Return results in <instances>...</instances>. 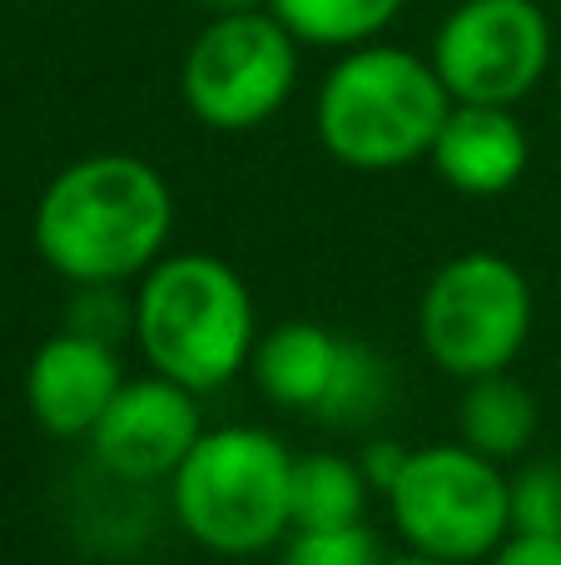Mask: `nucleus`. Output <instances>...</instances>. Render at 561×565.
Returning <instances> with one entry per match:
<instances>
[{
  "label": "nucleus",
  "mask_w": 561,
  "mask_h": 565,
  "mask_svg": "<svg viewBox=\"0 0 561 565\" xmlns=\"http://www.w3.org/2000/svg\"><path fill=\"white\" fill-rule=\"evenodd\" d=\"M174 189L149 159L99 149L65 164L35 199V254L75 288H119L169 254Z\"/></svg>",
  "instance_id": "obj_1"
},
{
  "label": "nucleus",
  "mask_w": 561,
  "mask_h": 565,
  "mask_svg": "<svg viewBox=\"0 0 561 565\" xmlns=\"http://www.w3.org/2000/svg\"><path fill=\"white\" fill-rule=\"evenodd\" d=\"M258 332L254 292L219 254H165L129 292V338L145 367L199 397L248 372Z\"/></svg>",
  "instance_id": "obj_2"
},
{
  "label": "nucleus",
  "mask_w": 561,
  "mask_h": 565,
  "mask_svg": "<svg viewBox=\"0 0 561 565\" xmlns=\"http://www.w3.org/2000/svg\"><path fill=\"white\" fill-rule=\"evenodd\" d=\"M453 95L437 79L433 60L403 45H368L343 50L318 85L314 129L328 159L358 174H393L433 154Z\"/></svg>",
  "instance_id": "obj_3"
},
{
  "label": "nucleus",
  "mask_w": 561,
  "mask_h": 565,
  "mask_svg": "<svg viewBox=\"0 0 561 565\" xmlns=\"http://www.w3.org/2000/svg\"><path fill=\"white\" fill-rule=\"evenodd\" d=\"M294 457L298 451L278 431L254 422L209 427L169 477L174 526L224 561L284 546L294 531Z\"/></svg>",
  "instance_id": "obj_4"
},
{
  "label": "nucleus",
  "mask_w": 561,
  "mask_h": 565,
  "mask_svg": "<svg viewBox=\"0 0 561 565\" xmlns=\"http://www.w3.org/2000/svg\"><path fill=\"white\" fill-rule=\"evenodd\" d=\"M403 551L453 565H483L512 536V471L467 441L407 447L398 481L383 491Z\"/></svg>",
  "instance_id": "obj_5"
},
{
  "label": "nucleus",
  "mask_w": 561,
  "mask_h": 565,
  "mask_svg": "<svg viewBox=\"0 0 561 565\" xmlns=\"http://www.w3.org/2000/svg\"><path fill=\"white\" fill-rule=\"evenodd\" d=\"M537 322L527 274L493 248H467L427 278L417 298V342L457 382L512 372Z\"/></svg>",
  "instance_id": "obj_6"
},
{
  "label": "nucleus",
  "mask_w": 561,
  "mask_h": 565,
  "mask_svg": "<svg viewBox=\"0 0 561 565\" xmlns=\"http://www.w3.org/2000/svg\"><path fill=\"white\" fill-rule=\"evenodd\" d=\"M298 85V40L274 10L214 15L179 65V99L204 129L244 135L288 105Z\"/></svg>",
  "instance_id": "obj_7"
},
{
  "label": "nucleus",
  "mask_w": 561,
  "mask_h": 565,
  "mask_svg": "<svg viewBox=\"0 0 561 565\" xmlns=\"http://www.w3.org/2000/svg\"><path fill=\"white\" fill-rule=\"evenodd\" d=\"M427 60L453 105L517 109L552 65V20L537 0H463L437 25Z\"/></svg>",
  "instance_id": "obj_8"
},
{
  "label": "nucleus",
  "mask_w": 561,
  "mask_h": 565,
  "mask_svg": "<svg viewBox=\"0 0 561 565\" xmlns=\"http://www.w3.org/2000/svg\"><path fill=\"white\" fill-rule=\"evenodd\" d=\"M204 412H199V392L179 387V382L145 372L119 387L99 427L89 431V451H95L99 471L129 487H149V481H169L184 457L204 437Z\"/></svg>",
  "instance_id": "obj_9"
},
{
  "label": "nucleus",
  "mask_w": 561,
  "mask_h": 565,
  "mask_svg": "<svg viewBox=\"0 0 561 565\" xmlns=\"http://www.w3.org/2000/svg\"><path fill=\"white\" fill-rule=\"evenodd\" d=\"M129 382L125 358L115 342L89 338L80 328H60L30 352L25 367V407L40 431L60 441H89L109 402Z\"/></svg>",
  "instance_id": "obj_10"
},
{
  "label": "nucleus",
  "mask_w": 561,
  "mask_h": 565,
  "mask_svg": "<svg viewBox=\"0 0 561 565\" xmlns=\"http://www.w3.org/2000/svg\"><path fill=\"white\" fill-rule=\"evenodd\" d=\"M527 129L502 105H453L433 139L427 164L447 189L467 199H497L527 174Z\"/></svg>",
  "instance_id": "obj_11"
},
{
  "label": "nucleus",
  "mask_w": 561,
  "mask_h": 565,
  "mask_svg": "<svg viewBox=\"0 0 561 565\" xmlns=\"http://www.w3.org/2000/svg\"><path fill=\"white\" fill-rule=\"evenodd\" d=\"M353 342L338 338L334 328L314 318H288L278 328H264L248 358V377H254L258 397L274 402L284 412H304V417H324L328 402L338 392L343 362Z\"/></svg>",
  "instance_id": "obj_12"
},
{
  "label": "nucleus",
  "mask_w": 561,
  "mask_h": 565,
  "mask_svg": "<svg viewBox=\"0 0 561 565\" xmlns=\"http://www.w3.org/2000/svg\"><path fill=\"white\" fill-rule=\"evenodd\" d=\"M537 427H542V407H537L532 387L512 372H493V377L463 382V407H457V441L483 451L497 467H512L532 451Z\"/></svg>",
  "instance_id": "obj_13"
},
{
  "label": "nucleus",
  "mask_w": 561,
  "mask_h": 565,
  "mask_svg": "<svg viewBox=\"0 0 561 565\" xmlns=\"http://www.w3.org/2000/svg\"><path fill=\"white\" fill-rule=\"evenodd\" d=\"M368 501H373V487H368L358 457H343V451L294 457V531L368 521Z\"/></svg>",
  "instance_id": "obj_14"
},
{
  "label": "nucleus",
  "mask_w": 561,
  "mask_h": 565,
  "mask_svg": "<svg viewBox=\"0 0 561 565\" xmlns=\"http://www.w3.org/2000/svg\"><path fill=\"white\" fill-rule=\"evenodd\" d=\"M407 0H268L284 30L298 45L318 50H353L378 40L398 20Z\"/></svg>",
  "instance_id": "obj_15"
},
{
  "label": "nucleus",
  "mask_w": 561,
  "mask_h": 565,
  "mask_svg": "<svg viewBox=\"0 0 561 565\" xmlns=\"http://www.w3.org/2000/svg\"><path fill=\"white\" fill-rule=\"evenodd\" d=\"M388 397H393V367L368 342H353L343 362V377H338V392L318 422H328V427H363V422L383 417Z\"/></svg>",
  "instance_id": "obj_16"
},
{
  "label": "nucleus",
  "mask_w": 561,
  "mask_h": 565,
  "mask_svg": "<svg viewBox=\"0 0 561 565\" xmlns=\"http://www.w3.org/2000/svg\"><path fill=\"white\" fill-rule=\"evenodd\" d=\"M278 565H388L383 536L368 521L353 526H298L278 546Z\"/></svg>",
  "instance_id": "obj_17"
},
{
  "label": "nucleus",
  "mask_w": 561,
  "mask_h": 565,
  "mask_svg": "<svg viewBox=\"0 0 561 565\" xmlns=\"http://www.w3.org/2000/svg\"><path fill=\"white\" fill-rule=\"evenodd\" d=\"M512 536H561L557 461H527L512 471Z\"/></svg>",
  "instance_id": "obj_18"
},
{
  "label": "nucleus",
  "mask_w": 561,
  "mask_h": 565,
  "mask_svg": "<svg viewBox=\"0 0 561 565\" xmlns=\"http://www.w3.org/2000/svg\"><path fill=\"white\" fill-rule=\"evenodd\" d=\"M483 565H561V536H507Z\"/></svg>",
  "instance_id": "obj_19"
},
{
  "label": "nucleus",
  "mask_w": 561,
  "mask_h": 565,
  "mask_svg": "<svg viewBox=\"0 0 561 565\" xmlns=\"http://www.w3.org/2000/svg\"><path fill=\"white\" fill-rule=\"evenodd\" d=\"M407 461V447L403 441H368L363 451H358V467H363L368 487H373V497H383L388 487L398 481V471H403Z\"/></svg>",
  "instance_id": "obj_20"
},
{
  "label": "nucleus",
  "mask_w": 561,
  "mask_h": 565,
  "mask_svg": "<svg viewBox=\"0 0 561 565\" xmlns=\"http://www.w3.org/2000/svg\"><path fill=\"white\" fill-rule=\"evenodd\" d=\"M209 15H239V10H268V0H194Z\"/></svg>",
  "instance_id": "obj_21"
},
{
  "label": "nucleus",
  "mask_w": 561,
  "mask_h": 565,
  "mask_svg": "<svg viewBox=\"0 0 561 565\" xmlns=\"http://www.w3.org/2000/svg\"><path fill=\"white\" fill-rule=\"evenodd\" d=\"M388 565H453V561H433V556H417V551H403V556H388Z\"/></svg>",
  "instance_id": "obj_22"
}]
</instances>
